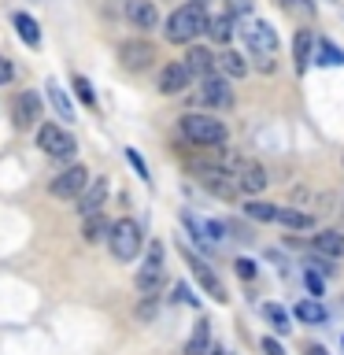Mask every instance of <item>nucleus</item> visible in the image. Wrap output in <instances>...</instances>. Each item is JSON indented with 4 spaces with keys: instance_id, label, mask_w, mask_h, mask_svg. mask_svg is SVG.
<instances>
[{
    "instance_id": "nucleus-33",
    "label": "nucleus",
    "mask_w": 344,
    "mask_h": 355,
    "mask_svg": "<svg viewBox=\"0 0 344 355\" xmlns=\"http://www.w3.org/2000/svg\"><path fill=\"white\" fill-rule=\"evenodd\" d=\"M285 11H293V15H304V19H315V4L311 0H282Z\"/></svg>"
},
{
    "instance_id": "nucleus-16",
    "label": "nucleus",
    "mask_w": 344,
    "mask_h": 355,
    "mask_svg": "<svg viewBox=\"0 0 344 355\" xmlns=\"http://www.w3.org/2000/svg\"><path fill=\"white\" fill-rule=\"evenodd\" d=\"M266 182H270V178H266V171H263L259 163H248V159L241 163V171H237V185H241V193L255 196V193H263V189H266Z\"/></svg>"
},
{
    "instance_id": "nucleus-21",
    "label": "nucleus",
    "mask_w": 344,
    "mask_h": 355,
    "mask_svg": "<svg viewBox=\"0 0 344 355\" xmlns=\"http://www.w3.org/2000/svg\"><path fill=\"white\" fill-rule=\"evenodd\" d=\"M185 67H189L193 74H200V78H204V74H215V52H211V49H200V44H196V49H189Z\"/></svg>"
},
{
    "instance_id": "nucleus-1",
    "label": "nucleus",
    "mask_w": 344,
    "mask_h": 355,
    "mask_svg": "<svg viewBox=\"0 0 344 355\" xmlns=\"http://www.w3.org/2000/svg\"><path fill=\"white\" fill-rule=\"evenodd\" d=\"M200 33H207V8L196 4V0L182 4L171 19H166V41H174V44H189V41H196Z\"/></svg>"
},
{
    "instance_id": "nucleus-12",
    "label": "nucleus",
    "mask_w": 344,
    "mask_h": 355,
    "mask_svg": "<svg viewBox=\"0 0 344 355\" xmlns=\"http://www.w3.org/2000/svg\"><path fill=\"white\" fill-rule=\"evenodd\" d=\"M11 119H15L19 130L37 126V119H41V96L37 93H19L15 104H11Z\"/></svg>"
},
{
    "instance_id": "nucleus-35",
    "label": "nucleus",
    "mask_w": 344,
    "mask_h": 355,
    "mask_svg": "<svg viewBox=\"0 0 344 355\" xmlns=\"http://www.w3.org/2000/svg\"><path fill=\"white\" fill-rule=\"evenodd\" d=\"M252 4H255V0H226V11H230V15H237V19H244L252 11Z\"/></svg>"
},
{
    "instance_id": "nucleus-2",
    "label": "nucleus",
    "mask_w": 344,
    "mask_h": 355,
    "mask_svg": "<svg viewBox=\"0 0 344 355\" xmlns=\"http://www.w3.org/2000/svg\"><path fill=\"white\" fill-rule=\"evenodd\" d=\"M141 226L133 218H119V222H111V230H108V248L111 255H115L119 263H133L137 259V252H141Z\"/></svg>"
},
{
    "instance_id": "nucleus-42",
    "label": "nucleus",
    "mask_w": 344,
    "mask_h": 355,
    "mask_svg": "<svg viewBox=\"0 0 344 355\" xmlns=\"http://www.w3.org/2000/svg\"><path fill=\"white\" fill-rule=\"evenodd\" d=\"M307 355H329V352L322 348V344H307Z\"/></svg>"
},
{
    "instance_id": "nucleus-7",
    "label": "nucleus",
    "mask_w": 344,
    "mask_h": 355,
    "mask_svg": "<svg viewBox=\"0 0 344 355\" xmlns=\"http://www.w3.org/2000/svg\"><path fill=\"white\" fill-rule=\"evenodd\" d=\"M137 288L144 296H155L163 288V244L160 241H152L148 259H144V266L137 270Z\"/></svg>"
},
{
    "instance_id": "nucleus-17",
    "label": "nucleus",
    "mask_w": 344,
    "mask_h": 355,
    "mask_svg": "<svg viewBox=\"0 0 344 355\" xmlns=\"http://www.w3.org/2000/svg\"><path fill=\"white\" fill-rule=\"evenodd\" d=\"M311 52H315V33H311V30H296V41H293V67H296V74H304L311 67Z\"/></svg>"
},
{
    "instance_id": "nucleus-15",
    "label": "nucleus",
    "mask_w": 344,
    "mask_h": 355,
    "mask_svg": "<svg viewBox=\"0 0 344 355\" xmlns=\"http://www.w3.org/2000/svg\"><path fill=\"white\" fill-rule=\"evenodd\" d=\"M126 19L137 30H155L160 26V8L152 0H126Z\"/></svg>"
},
{
    "instance_id": "nucleus-38",
    "label": "nucleus",
    "mask_w": 344,
    "mask_h": 355,
    "mask_svg": "<svg viewBox=\"0 0 344 355\" xmlns=\"http://www.w3.org/2000/svg\"><path fill=\"white\" fill-rule=\"evenodd\" d=\"M126 159L133 163V171H137V174L144 178V182H148V166H144V159H141V155H137V152H133V148H126Z\"/></svg>"
},
{
    "instance_id": "nucleus-9",
    "label": "nucleus",
    "mask_w": 344,
    "mask_h": 355,
    "mask_svg": "<svg viewBox=\"0 0 344 355\" xmlns=\"http://www.w3.org/2000/svg\"><path fill=\"white\" fill-rule=\"evenodd\" d=\"M85 182H89V171H85V166H78V163H71L67 171H60V178H52L49 193L60 196V200H71V196H78L85 189Z\"/></svg>"
},
{
    "instance_id": "nucleus-29",
    "label": "nucleus",
    "mask_w": 344,
    "mask_h": 355,
    "mask_svg": "<svg viewBox=\"0 0 344 355\" xmlns=\"http://www.w3.org/2000/svg\"><path fill=\"white\" fill-rule=\"evenodd\" d=\"M215 67H222V71H226L230 78H241L244 71H248V63H244L237 52H222V55H215Z\"/></svg>"
},
{
    "instance_id": "nucleus-25",
    "label": "nucleus",
    "mask_w": 344,
    "mask_h": 355,
    "mask_svg": "<svg viewBox=\"0 0 344 355\" xmlns=\"http://www.w3.org/2000/svg\"><path fill=\"white\" fill-rule=\"evenodd\" d=\"M296 322H307V326H322L326 322V307L318 304V300H300V304L293 307Z\"/></svg>"
},
{
    "instance_id": "nucleus-8",
    "label": "nucleus",
    "mask_w": 344,
    "mask_h": 355,
    "mask_svg": "<svg viewBox=\"0 0 344 355\" xmlns=\"http://www.w3.org/2000/svg\"><path fill=\"white\" fill-rule=\"evenodd\" d=\"M200 100H204L207 107H233L230 78H222V74H204V78H200Z\"/></svg>"
},
{
    "instance_id": "nucleus-23",
    "label": "nucleus",
    "mask_w": 344,
    "mask_h": 355,
    "mask_svg": "<svg viewBox=\"0 0 344 355\" xmlns=\"http://www.w3.org/2000/svg\"><path fill=\"white\" fill-rule=\"evenodd\" d=\"M108 230H111V222L100 215V211H93V215H85V222H82V237L89 241V244H100V241H108Z\"/></svg>"
},
{
    "instance_id": "nucleus-6",
    "label": "nucleus",
    "mask_w": 344,
    "mask_h": 355,
    "mask_svg": "<svg viewBox=\"0 0 344 355\" xmlns=\"http://www.w3.org/2000/svg\"><path fill=\"white\" fill-rule=\"evenodd\" d=\"M241 37L255 55H274L277 52V33L266 19H244L241 22Z\"/></svg>"
},
{
    "instance_id": "nucleus-28",
    "label": "nucleus",
    "mask_w": 344,
    "mask_h": 355,
    "mask_svg": "<svg viewBox=\"0 0 344 355\" xmlns=\"http://www.w3.org/2000/svg\"><path fill=\"white\" fill-rule=\"evenodd\" d=\"M263 315L270 318L274 333H282V337H285V333H293V326H289V311H285L282 304H266V307H263Z\"/></svg>"
},
{
    "instance_id": "nucleus-41",
    "label": "nucleus",
    "mask_w": 344,
    "mask_h": 355,
    "mask_svg": "<svg viewBox=\"0 0 344 355\" xmlns=\"http://www.w3.org/2000/svg\"><path fill=\"white\" fill-rule=\"evenodd\" d=\"M311 270H318V274L333 277V274H337V266H333V259H315V263H311Z\"/></svg>"
},
{
    "instance_id": "nucleus-39",
    "label": "nucleus",
    "mask_w": 344,
    "mask_h": 355,
    "mask_svg": "<svg viewBox=\"0 0 344 355\" xmlns=\"http://www.w3.org/2000/svg\"><path fill=\"white\" fill-rule=\"evenodd\" d=\"M11 78H15V67H11L8 55H0V85H8Z\"/></svg>"
},
{
    "instance_id": "nucleus-10",
    "label": "nucleus",
    "mask_w": 344,
    "mask_h": 355,
    "mask_svg": "<svg viewBox=\"0 0 344 355\" xmlns=\"http://www.w3.org/2000/svg\"><path fill=\"white\" fill-rule=\"evenodd\" d=\"M152 60H155V49L148 41H122L119 44V63L126 71H148Z\"/></svg>"
},
{
    "instance_id": "nucleus-36",
    "label": "nucleus",
    "mask_w": 344,
    "mask_h": 355,
    "mask_svg": "<svg viewBox=\"0 0 344 355\" xmlns=\"http://www.w3.org/2000/svg\"><path fill=\"white\" fill-rule=\"evenodd\" d=\"M233 270H237L244 282H252V277H255V263L252 259H237V263H233Z\"/></svg>"
},
{
    "instance_id": "nucleus-34",
    "label": "nucleus",
    "mask_w": 344,
    "mask_h": 355,
    "mask_svg": "<svg viewBox=\"0 0 344 355\" xmlns=\"http://www.w3.org/2000/svg\"><path fill=\"white\" fill-rule=\"evenodd\" d=\"M204 233H207V241H211V244L226 241V226H222V222H215V218H207V222H204Z\"/></svg>"
},
{
    "instance_id": "nucleus-13",
    "label": "nucleus",
    "mask_w": 344,
    "mask_h": 355,
    "mask_svg": "<svg viewBox=\"0 0 344 355\" xmlns=\"http://www.w3.org/2000/svg\"><path fill=\"white\" fill-rule=\"evenodd\" d=\"M189 82H193V71L185 67V60L182 63H166L163 71H160V93H166V96L185 93Z\"/></svg>"
},
{
    "instance_id": "nucleus-11",
    "label": "nucleus",
    "mask_w": 344,
    "mask_h": 355,
    "mask_svg": "<svg viewBox=\"0 0 344 355\" xmlns=\"http://www.w3.org/2000/svg\"><path fill=\"white\" fill-rule=\"evenodd\" d=\"M185 259H189V266H193V274H196V282H200V285H204V288H207V296H211V300H215V304H226V300H230V293H226V285H222V282H218V274H215V270H211V266H207L204 259H196V255H193V252H185Z\"/></svg>"
},
{
    "instance_id": "nucleus-4",
    "label": "nucleus",
    "mask_w": 344,
    "mask_h": 355,
    "mask_svg": "<svg viewBox=\"0 0 344 355\" xmlns=\"http://www.w3.org/2000/svg\"><path fill=\"white\" fill-rule=\"evenodd\" d=\"M182 133L193 144H200V148H215V144L226 141V126H222L218 119H211V115H185L182 119Z\"/></svg>"
},
{
    "instance_id": "nucleus-5",
    "label": "nucleus",
    "mask_w": 344,
    "mask_h": 355,
    "mask_svg": "<svg viewBox=\"0 0 344 355\" xmlns=\"http://www.w3.org/2000/svg\"><path fill=\"white\" fill-rule=\"evenodd\" d=\"M37 148L44 155H55V159H71V155L78 152V141L67 130H60V122H44V126L37 130Z\"/></svg>"
},
{
    "instance_id": "nucleus-19",
    "label": "nucleus",
    "mask_w": 344,
    "mask_h": 355,
    "mask_svg": "<svg viewBox=\"0 0 344 355\" xmlns=\"http://www.w3.org/2000/svg\"><path fill=\"white\" fill-rule=\"evenodd\" d=\"M315 252L326 255V259H341V255H344V233H337V230H322L318 237H315Z\"/></svg>"
},
{
    "instance_id": "nucleus-20",
    "label": "nucleus",
    "mask_w": 344,
    "mask_h": 355,
    "mask_svg": "<svg viewBox=\"0 0 344 355\" xmlns=\"http://www.w3.org/2000/svg\"><path fill=\"white\" fill-rule=\"evenodd\" d=\"M11 22H15V30H19L22 44L37 49V44H41V26H37V19H30L26 11H15V15H11Z\"/></svg>"
},
{
    "instance_id": "nucleus-22",
    "label": "nucleus",
    "mask_w": 344,
    "mask_h": 355,
    "mask_svg": "<svg viewBox=\"0 0 344 355\" xmlns=\"http://www.w3.org/2000/svg\"><path fill=\"white\" fill-rule=\"evenodd\" d=\"M207 348H211V322L200 318L193 326V337L185 340V355H207Z\"/></svg>"
},
{
    "instance_id": "nucleus-26",
    "label": "nucleus",
    "mask_w": 344,
    "mask_h": 355,
    "mask_svg": "<svg viewBox=\"0 0 344 355\" xmlns=\"http://www.w3.org/2000/svg\"><path fill=\"white\" fill-rule=\"evenodd\" d=\"M274 222H282V226H289V230H307V226H315V215L296 211V207H277V218Z\"/></svg>"
},
{
    "instance_id": "nucleus-43",
    "label": "nucleus",
    "mask_w": 344,
    "mask_h": 355,
    "mask_svg": "<svg viewBox=\"0 0 344 355\" xmlns=\"http://www.w3.org/2000/svg\"><path fill=\"white\" fill-rule=\"evenodd\" d=\"M196 4H204V8H207V0H196Z\"/></svg>"
},
{
    "instance_id": "nucleus-30",
    "label": "nucleus",
    "mask_w": 344,
    "mask_h": 355,
    "mask_svg": "<svg viewBox=\"0 0 344 355\" xmlns=\"http://www.w3.org/2000/svg\"><path fill=\"white\" fill-rule=\"evenodd\" d=\"M244 211H248V218H255V222H274V218H277V207H274V204H263V200L244 204Z\"/></svg>"
},
{
    "instance_id": "nucleus-14",
    "label": "nucleus",
    "mask_w": 344,
    "mask_h": 355,
    "mask_svg": "<svg viewBox=\"0 0 344 355\" xmlns=\"http://www.w3.org/2000/svg\"><path fill=\"white\" fill-rule=\"evenodd\" d=\"M108 189H111V185H108V178H89V182H85V189L78 193V211H82V218L104 207V200H108Z\"/></svg>"
},
{
    "instance_id": "nucleus-31",
    "label": "nucleus",
    "mask_w": 344,
    "mask_h": 355,
    "mask_svg": "<svg viewBox=\"0 0 344 355\" xmlns=\"http://www.w3.org/2000/svg\"><path fill=\"white\" fill-rule=\"evenodd\" d=\"M74 93H78V100H82V104L96 107V93H93V82H89L85 74H74Z\"/></svg>"
},
{
    "instance_id": "nucleus-24",
    "label": "nucleus",
    "mask_w": 344,
    "mask_h": 355,
    "mask_svg": "<svg viewBox=\"0 0 344 355\" xmlns=\"http://www.w3.org/2000/svg\"><path fill=\"white\" fill-rule=\"evenodd\" d=\"M311 63H318V67H344V49H337L333 41H318L315 52H311Z\"/></svg>"
},
{
    "instance_id": "nucleus-40",
    "label": "nucleus",
    "mask_w": 344,
    "mask_h": 355,
    "mask_svg": "<svg viewBox=\"0 0 344 355\" xmlns=\"http://www.w3.org/2000/svg\"><path fill=\"white\" fill-rule=\"evenodd\" d=\"M263 355H285L282 340H277V337H263Z\"/></svg>"
},
{
    "instance_id": "nucleus-37",
    "label": "nucleus",
    "mask_w": 344,
    "mask_h": 355,
    "mask_svg": "<svg viewBox=\"0 0 344 355\" xmlns=\"http://www.w3.org/2000/svg\"><path fill=\"white\" fill-rule=\"evenodd\" d=\"M304 285L311 288V296H322V277H318V270H307V274H304Z\"/></svg>"
},
{
    "instance_id": "nucleus-3",
    "label": "nucleus",
    "mask_w": 344,
    "mask_h": 355,
    "mask_svg": "<svg viewBox=\"0 0 344 355\" xmlns=\"http://www.w3.org/2000/svg\"><path fill=\"white\" fill-rule=\"evenodd\" d=\"M193 174H196V182L207 189L211 196H218V200H237L241 193V185H237V174L226 171V166H218V163H196L193 166Z\"/></svg>"
},
{
    "instance_id": "nucleus-27",
    "label": "nucleus",
    "mask_w": 344,
    "mask_h": 355,
    "mask_svg": "<svg viewBox=\"0 0 344 355\" xmlns=\"http://www.w3.org/2000/svg\"><path fill=\"white\" fill-rule=\"evenodd\" d=\"M207 33L218 44H226L233 37V15H230V11H226V15H207Z\"/></svg>"
},
{
    "instance_id": "nucleus-18",
    "label": "nucleus",
    "mask_w": 344,
    "mask_h": 355,
    "mask_svg": "<svg viewBox=\"0 0 344 355\" xmlns=\"http://www.w3.org/2000/svg\"><path fill=\"white\" fill-rule=\"evenodd\" d=\"M49 104H52V111L60 115V122H74V104H71V96H67V89H60V82L55 78H49Z\"/></svg>"
},
{
    "instance_id": "nucleus-32",
    "label": "nucleus",
    "mask_w": 344,
    "mask_h": 355,
    "mask_svg": "<svg viewBox=\"0 0 344 355\" xmlns=\"http://www.w3.org/2000/svg\"><path fill=\"white\" fill-rule=\"evenodd\" d=\"M171 300H174V304H189V307H200V300L193 296V288H189L185 282H178V285L171 288Z\"/></svg>"
}]
</instances>
